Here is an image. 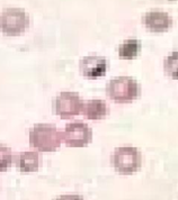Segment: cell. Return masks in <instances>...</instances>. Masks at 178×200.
<instances>
[{
    "label": "cell",
    "instance_id": "6da1fadb",
    "mask_svg": "<svg viewBox=\"0 0 178 200\" xmlns=\"http://www.w3.org/2000/svg\"><path fill=\"white\" fill-rule=\"evenodd\" d=\"M62 142V132L54 125L36 124L29 130V144L38 152H55Z\"/></svg>",
    "mask_w": 178,
    "mask_h": 200
},
{
    "label": "cell",
    "instance_id": "7a4b0ae2",
    "mask_svg": "<svg viewBox=\"0 0 178 200\" xmlns=\"http://www.w3.org/2000/svg\"><path fill=\"white\" fill-rule=\"evenodd\" d=\"M110 163L117 173L130 175L141 169L142 155L137 147L121 146L114 150L110 156Z\"/></svg>",
    "mask_w": 178,
    "mask_h": 200
},
{
    "label": "cell",
    "instance_id": "3957f363",
    "mask_svg": "<svg viewBox=\"0 0 178 200\" xmlns=\"http://www.w3.org/2000/svg\"><path fill=\"white\" fill-rule=\"evenodd\" d=\"M106 94L110 99L117 104H130L137 99L140 86L137 81L131 77H117L108 82Z\"/></svg>",
    "mask_w": 178,
    "mask_h": 200
},
{
    "label": "cell",
    "instance_id": "277c9868",
    "mask_svg": "<svg viewBox=\"0 0 178 200\" xmlns=\"http://www.w3.org/2000/svg\"><path fill=\"white\" fill-rule=\"evenodd\" d=\"M29 26V17L21 8H7L0 13V32L7 36H19Z\"/></svg>",
    "mask_w": 178,
    "mask_h": 200
},
{
    "label": "cell",
    "instance_id": "5b68a950",
    "mask_svg": "<svg viewBox=\"0 0 178 200\" xmlns=\"http://www.w3.org/2000/svg\"><path fill=\"white\" fill-rule=\"evenodd\" d=\"M83 100L77 92L63 91L54 99V113L62 119H69L82 113Z\"/></svg>",
    "mask_w": 178,
    "mask_h": 200
},
{
    "label": "cell",
    "instance_id": "8992f818",
    "mask_svg": "<svg viewBox=\"0 0 178 200\" xmlns=\"http://www.w3.org/2000/svg\"><path fill=\"white\" fill-rule=\"evenodd\" d=\"M62 140L69 147H83L93 140V130L81 121L70 123L62 132Z\"/></svg>",
    "mask_w": 178,
    "mask_h": 200
},
{
    "label": "cell",
    "instance_id": "52a82bcc",
    "mask_svg": "<svg viewBox=\"0 0 178 200\" xmlns=\"http://www.w3.org/2000/svg\"><path fill=\"white\" fill-rule=\"evenodd\" d=\"M107 69H108L107 61L99 55H88L79 62V70L81 74L90 80H95L104 77Z\"/></svg>",
    "mask_w": 178,
    "mask_h": 200
},
{
    "label": "cell",
    "instance_id": "ba28073f",
    "mask_svg": "<svg viewBox=\"0 0 178 200\" xmlns=\"http://www.w3.org/2000/svg\"><path fill=\"white\" fill-rule=\"evenodd\" d=\"M142 20L145 28L152 33H164L172 26V18L166 11H148L144 13Z\"/></svg>",
    "mask_w": 178,
    "mask_h": 200
},
{
    "label": "cell",
    "instance_id": "9c48e42d",
    "mask_svg": "<svg viewBox=\"0 0 178 200\" xmlns=\"http://www.w3.org/2000/svg\"><path fill=\"white\" fill-rule=\"evenodd\" d=\"M14 164L21 173H34L42 165V156L38 152H21L15 154Z\"/></svg>",
    "mask_w": 178,
    "mask_h": 200
},
{
    "label": "cell",
    "instance_id": "30bf717a",
    "mask_svg": "<svg viewBox=\"0 0 178 200\" xmlns=\"http://www.w3.org/2000/svg\"><path fill=\"white\" fill-rule=\"evenodd\" d=\"M108 106L106 102L100 99H93L85 102L82 113L90 120H100L108 115Z\"/></svg>",
    "mask_w": 178,
    "mask_h": 200
},
{
    "label": "cell",
    "instance_id": "8fae6325",
    "mask_svg": "<svg viewBox=\"0 0 178 200\" xmlns=\"http://www.w3.org/2000/svg\"><path fill=\"white\" fill-rule=\"evenodd\" d=\"M141 50V42L137 38H129L118 46V56L121 60L137 59Z\"/></svg>",
    "mask_w": 178,
    "mask_h": 200
},
{
    "label": "cell",
    "instance_id": "7c38bea8",
    "mask_svg": "<svg viewBox=\"0 0 178 200\" xmlns=\"http://www.w3.org/2000/svg\"><path fill=\"white\" fill-rule=\"evenodd\" d=\"M164 70L172 80H178V51H174L164 61Z\"/></svg>",
    "mask_w": 178,
    "mask_h": 200
},
{
    "label": "cell",
    "instance_id": "4fadbf2b",
    "mask_svg": "<svg viewBox=\"0 0 178 200\" xmlns=\"http://www.w3.org/2000/svg\"><path fill=\"white\" fill-rule=\"evenodd\" d=\"M15 155L9 147L0 145V172H6L14 164Z\"/></svg>",
    "mask_w": 178,
    "mask_h": 200
},
{
    "label": "cell",
    "instance_id": "5bb4252c",
    "mask_svg": "<svg viewBox=\"0 0 178 200\" xmlns=\"http://www.w3.org/2000/svg\"><path fill=\"white\" fill-rule=\"evenodd\" d=\"M54 200H83V197L80 194H62L56 197Z\"/></svg>",
    "mask_w": 178,
    "mask_h": 200
}]
</instances>
